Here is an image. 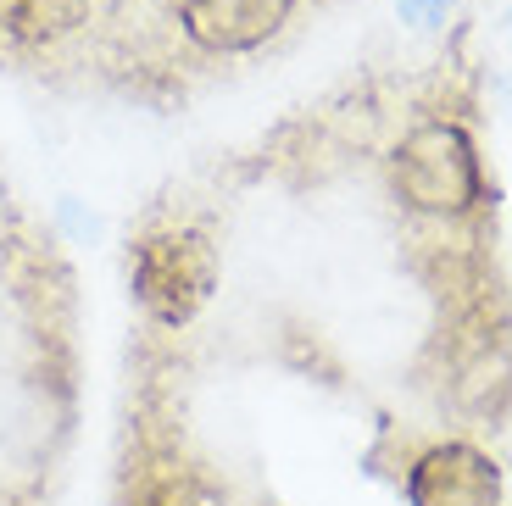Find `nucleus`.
I'll return each instance as SVG.
<instances>
[{
  "label": "nucleus",
  "mask_w": 512,
  "mask_h": 506,
  "mask_svg": "<svg viewBox=\"0 0 512 506\" xmlns=\"http://www.w3.org/2000/svg\"><path fill=\"white\" fill-rule=\"evenodd\" d=\"M390 190L423 217H468L485 201L479 145L457 117H423L390 151Z\"/></svg>",
  "instance_id": "f257e3e1"
},
{
  "label": "nucleus",
  "mask_w": 512,
  "mask_h": 506,
  "mask_svg": "<svg viewBox=\"0 0 512 506\" xmlns=\"http://www.w3.org/2000/svg\"><path fill=\"white\" fill-rule=\"evenodd\" d=\"M128 290H134V301L145 306L151 323L184 329L218 290V251L195 228H179V223L151 228L128 251Z\"/></svg>",
  "instance_id": "f03ea898"
},
{
  "label": "nucleus",
  "mask_w": 512,
  "mask_h": 506,
  "mask_svg": "<svg viewBox=\"0 0 512 506\" xmlns=\"http://www.w3.org/2000/svg\"><path fill=\"white\" fill-rule=\"evenodd\" d=\"M301 0H173V28L201 56H251L290 28Z\"/></svg>",
  "instance_id": "7ed1b4c3"
},
{
  "label": "nucleus",
  "mask_w": 512,
  "mask_h": 506,
  "mask_svg": "<svg viewBox=\"0 0 512 506\" xmlns=\"http://www.w3.org/2000/svg\"><path fill=\"white\" fill-rule=\"evenodd\" d=\"M407 506H501V468L468 440L429 445L407 468Z\"/></svg>",
  "instance_id": "20e7f679"
},
{
  "label": "nucleus",
  "mask_w": 512,
  "mask_h": 506,
  "mask_svg": "<svg viewBox=\"0 0 512 506\" xmlns=\"http://www.w3.org/2000/svg\"><path fill=\"white\" fill-rule=\"evenodd\" d=\"M95 17V0H0V45L17 56H45L78 39Z\"/></svg>",
  "instance_id": "39448f33"
},
{
  "label": "nucleus",
  "mask_w": 512,
  "mask_h": 506,
  "mask_svg": "<svg viewBox=\"0 0 512 506\" xmlns=\"http://www.w3.org/2000/svg\"><path fill=\"white\" fill-rule=\"evenodd\" d=\"M451 6H457V0H396L401 23H412V28H440L451 17Z\"/></svg>",
  "instance_id": "423d86ee"
},
{
  "label": "nucleus",
  "mask_w": 512,
  "mask_h": 506,
  "mask_svg": "<svg viewBox=\"0 0 512 506\" xmlns=\"http://www.w3.org/2000/svg\"><path fill=\"white\" fill-rule=\"evenodd\" d=\"M496 73L507 78V89H512V12L501 17V28H496Z\"/></svg>",
  "instance_id": "0eeeda50"
}]
</instances>
